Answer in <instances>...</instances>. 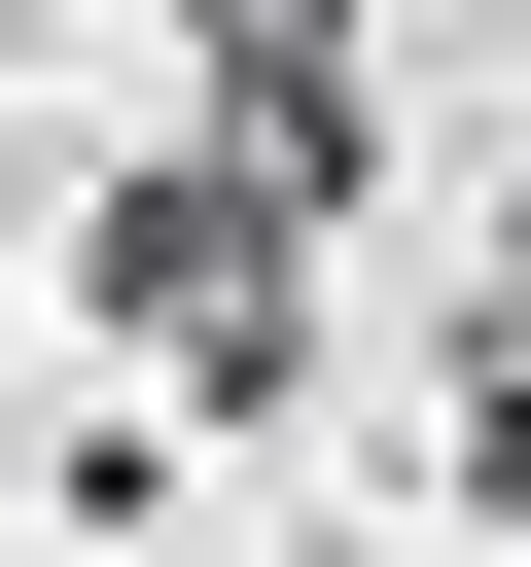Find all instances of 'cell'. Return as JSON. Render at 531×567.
<instances>
[{"instance_id":"obj_1","label":"cell","mask_w":531,"mask_h":567,"mask_svg":"<svg viewBox=\"0 0 531 567\" xmlns=\"http://www.w3.org/2000/svg\"><path fill=\"white\" fill-rule=\"evenodd\" d=\"M71 319H106L142 390H212V425H248V390L319 354V177H283L248 106H212V142H142V177L71 213Z\"/></svg>"},{"instance_id":"obj_2","label":"cell","mask_w":531,"mask_h":567,"mask_svg":"<svg viewBox=\"0 0 531 567\" xmlns=\"http://www.w3.org/2000/svg\"><path fill=\"white\" fill-rule=\"evenodd\" d=\"M460 496L531 532V248H496V319H460Z\"/></svg>"}]
</instances>
